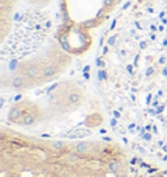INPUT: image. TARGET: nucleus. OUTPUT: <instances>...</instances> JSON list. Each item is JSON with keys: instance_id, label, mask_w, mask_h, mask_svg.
Returning <instances> with one entry per match:
<instances>
[{"instance_id": "f257e3e1", "label": "nucleus", "mask_w": 167, "mask_h": 177, "mask_svg": "<svg viewBox=\"0 0 167 177\" xmlns=\"http://www.w3.org/2000/svg\"><path fill=\"white\" fill-rule=\"evenodd\" d=\"M97 89L114 132L167 160V0H125L101 37Z\"/></svg>"}, {"instance_id": "f03ea898", "label": "nucleus", "mask_w": 167, "mask_h": 177, "mask_svg": "<svg viewBox=\"0 0 167 177\" xmlns=\"http://www.w3.org/2000/svg\"><path fill=\"white\" fill-rule=\"evenodd\" d=\"M127 151L102 139L45 138L1 126L0 177H128Z\"/></svg>"}, {"instance_id": "7ed1b4c3", "label": "nucleus", "mask_w": 167, "mask_h": 177, "mask_svg": "<svg viewBox=\"0 0 167 177\" xmlns=\"http://www.w3.org/2000/svg\"><path fill=\"white\" fill-rule=\"evenodd\" d=\"M3 112L7 126L45 138H89L106 121L102 100L73 78L10 94L8 102L3 100Z\"/></svg>"}, {"instance_id": "20e7f679", "label": "nucleus", "mask_w": 167, "mask_h": 177, "mask_svg": "<svg viewBox=\"0 0 167 177\" xmlns=\"http://www.w3.org/2000/svg\"><path fill=\"white\" fill-rule=\"evenodd\" d=\"M123 0H59L60 21L56 38L73 57L84 56L93 48L94 33L118 13Z\"/></svg>"}, {"instance_id": "39448f33", "label": "nucleus", "mask_w": 167, "mask_h": 177, "mask_svg": "<svg viewBox=\"0 0 167 177\" xmlns=\"http://www.w3.org/2000/svg\"><path fill=\"white\" fill-rule=\"evenodd\" d=\"M73 60L55 35L41 48L1 64V91L25 93L48 85L62 77Z\"/></svg>"}, {"instance_id": "423d86ee", "label": "nucleus", "mask_w": 167, "mask_h": 177, "mask_svg": "<svg viewBox=\"0 0 167 177\" xmlns=\"http://www.w3.org/2000/svg\"><path fill=\"white\" fill-rule=\"evenodd\" d=\"M20 0H0V41L1 43L9 37L13 27Z\"/></svg>"}, {"instance_id": "0eeeda50", "label": "nucleus", "mask_w": 167, "mask_h": 177, "mask_svg": "<svg viewBox=\"0 0 167 177\" xmlns=\"http://www.w3.org/2000/svg\"><path fill=\"white\" fill-rule=\"evenodd\" d=\"M24 1L29 8L33 9H46L54 3V0H20V3ZM20 5V4H19Z\"/></svg>"}]
</instances>
